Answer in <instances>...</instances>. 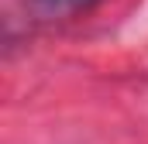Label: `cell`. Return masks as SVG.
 Returning a JSON list of instances; mask_svg holds the SVG:
<instances>
[{"label": "cell", "instance_id": "obj_1", "mask_svg": "<svg viewBox=\"0 0 148 144\" xmlns=\"http://www.w3.org/2000/svg\"><path fill=\"white\" fill-rule=\"evenodd\" d=\"M45 10H76V7H86L90 0H38Z\"/></svg>", "mask_w": 148, "mask_h": 144}]
</instances>
